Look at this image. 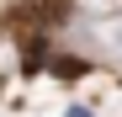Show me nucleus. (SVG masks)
Returning a JSON list of instances; mask_svg holds the SVG:
<instances>
[{"mask_svg":"<svg viewBox=\"0 0 122 117\" xmlns=\"http://www.w3.org/2000/svg\"><path fill=\"white\" fill-rule=\"evenodd\" d=\"M90 11H101V16H112V11H122V0H85Z\"/></svg>","mask_w":122,"mask_h":117,"instance_id":"nucleus-2","label":"nucleus"},{"mask_svg":"<svg viewBox=\"0 0 122 117\" xmlns=\"http://www.w3.org/2000/svg\"><path fill=\"white\" fill-rule=\"evenodd\" d=\"M64 11H69L64 0H27V5L16 11V16H32V21H58Z\"/></svg>","mask_w":122,"mask_h":117,"instance_id":"nucleus-1","label":"nucleus"}]
</instances>
